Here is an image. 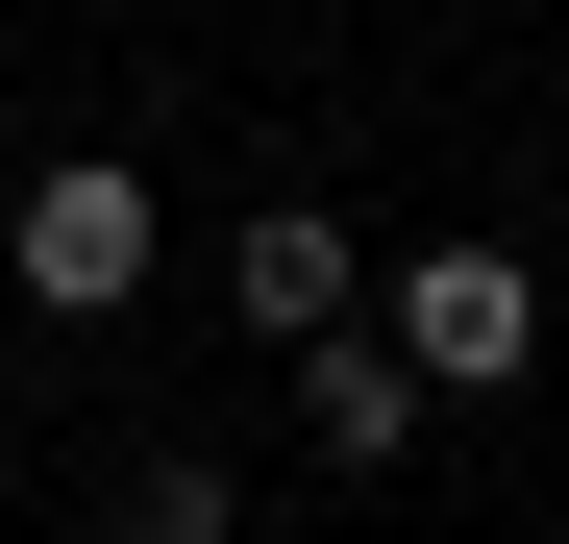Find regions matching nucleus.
<instances>
[{"instance_id": "nucleus-2", "label": "nucleus", "mask_w": 569, "mask_h": 544, "mask_svg": "<svg viewBox=\"0 0 569 544\" xmlns=\"http://www.w3.org/2000/svg\"><path fill=\"white\" fill-rule=\"evenodd\" d=\"M397 346H421V396H520L545 372V272L520 248H421L397 272Z\"/></svg>"}, {"instance_id": "nucleus-4", "label": "nucleus", "mask_w": 569, "mask_h": 544, "mask_svg": "<svg viewBox=\"0 0 569 544\" xmlns=\"http://www.w3.org/2000/svg\"><path fill=\"white\" fill-rule=\"evenodd\" d=\"M298 445H322V471H397V445H421V346L397 322H322L298 346Z\"/></svg>"}, {"instance_id": "nucleus-1", "label": "nucleus", "mask_w": 569, "mask_h": 544, "mask_svg": "<svg viewBox=\"0 0 569 544\" xmlns=\"http://www.w3.org/2000/svg\"><path fill=\"white\" fill-rule=\"evenodd\" d=\"M0 272H26L50 322H124L149 298V173H26V199H0Z\"/></svg>"}, {"instance_id": "nucleus-3", "label": "nucleus", "mask_w": 569, "mask_h": 544, "mask_svg": "<svg viewBox=\"0 0 569 544\" xmlns=\"http://www.w3.org/2000/svg\"><path fill=\"white\" fill-rule=\"evenodd\" d=\"M223 298H248L272 346H322V322H371V248H347L322 199H248V223H223Z\"/></svg>"}]
</instances>
